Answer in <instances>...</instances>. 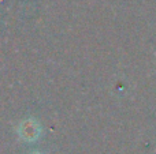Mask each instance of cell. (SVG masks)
Instances as JSON below:
<instances>
[{"mask_svg": "<svg viewBox=\"0 0 156 154\" xmlns=\"http://www.w3.org/2000/svg\"><path fill=\"white\" fill-rule=\"evenodd\" d=\"M29 154H44V153L40 152V150H34V152H30Z\"/></svg>", "mask_w": 156, "mask_h": 154, "instance_id": "2", "label": "cell"}, {"mask_svg": "<svg viewBox=\"0 0 156 154\" xmlns=\"http://www.w3.org/2000/svg\"><path fill=\"white\" fill-rule=\"evenodd\" d=\"M16 132L22 141L27 142V143H33L41 135V124L33 117H27L18 124Z\"/></svg>", "mask_w": 156, "mask_h": 154, "instance_id": "1", "label": "cell"}]
</instances>
